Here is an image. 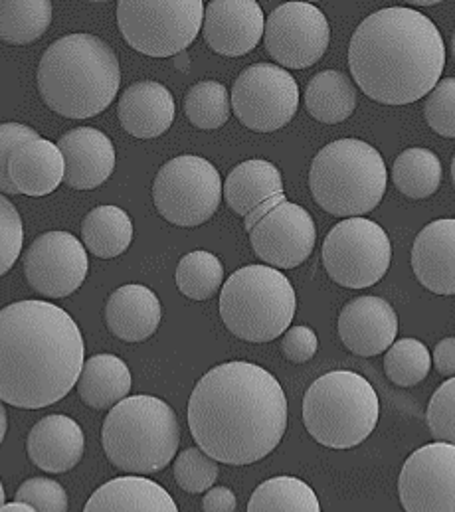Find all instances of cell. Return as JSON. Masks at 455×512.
Returning a JSON list of instances; mask_svg holds the SVG:
<instances>
[{"instance_id":"9c48e42d","label":"cell","mask_w":455,"mask_h":512,"mask_svg":"<svg viewBox=\"0 0 455 512\" xmlns=\"http://www.w3.org/2000/svg\"><path fill=\"white\" fill-rule=\"evenodd\" d=\"M204 22L200 0H121L117 24L125 42L139 54L169 58L184 52Z\"/></svg>"},{"instance_id":"c3c4849f","label":"cell","mask_w":455,"mask_h":512,"mask_svg":"<svg viewBox=\"0 0 455 512\" xmlns=\"http://www.w3.org/2000/svg\"><path fill=\"white\" fill-rule=\"evenodd\" d=\"M452 180H454V186H455V155H454V161H452Z\"/></svg>"},{"instance_id":"5b68a950","label":"cell","mask_w":455,"mask_h":512,"mask_svg":"<svg viewBox=\"0 0 455 512\" xmlns=\"http://www.w3.org/2000/svg\"><path fill=\"white\" fill-rule=\"evenodd\" d=\"M101 443L107 459L129 475L163 471L181 443V426L173 408L155 396L125 398L103 422Z\"/></svg>"},{"instance_id":"f35d334b","label":"cell","mask_w":455,"mask_h":512,"mask_svg":"<svg viewBox=\"0 0 455 512\" xmlns=\"http://www.w3.org/2000/svg\"><path fill=\"white\" fill-rule=\"evenodd\" d=\"M16 501L26 503L36 512H68L66 489L52 479L32 477L16 491Z\"/></svg>"},{"instance_id":"8d00e7d4","label":"cell","mask_w":455,"mask_h":512,"mask_svg":"<svg viewBox=\"0 0 455 512\" xmlns=\"http://www.w3.org/2000/svg\"><path fill=\"white\" fill-rule=\"evenodd\" d=\"M426 422L436 441L455 445V378L444 382L432 396Z\"/></svg>"},{"instance_id":"5bb4252c","label":"cell","mask_w":455,"mask_h":512,"mask_svg":"<svg viewBox=\"0 0 455 512\" xmlns=\"http://www.w3.org/2000/svg\"><path fill=\"white\" fill-rule=\"evenodd\" d=\"M398 495L406 512H455V445L416 449L400 471Z\"/></svg>"},{"instance_id":"4dcf8cb0","label":"cell","mask_w":455,"mask_h":512,"mask_svg":"<svg viewBox=\"0 0 455 512\" xmlns=\"http://www.w3.org/2000/svg\"><path fill=\"white\" fill-rule=\"evenodd\" d=\"M392 182L408 198H428L436 194L442 184V163L438 155L428 149H406L392 165Z\"/></svg>"},{"instance_id":"7bdbcfd3","label":"cell","mask_w":455,"mask_h":512,"mask_svg":"<svg viewBox=\"0 0 455 512\" xmlns=\"http://www.w3.org/2000/svg\"><path fill=\"white\" fill-rule=\"evenodd\" d=\"M236 507V495L228 487H212L202 499L204 512H236Z\"/></svg>"},{"instance_id":"f1b7e54d","label":"cell","mask_w":455,"mask_h":512,"mask_svg":"<svg viewBox=\"0 0 455 512\" xmlns=\"http://www.w3.org/2000/svg\"><path fill=\"white\" fill-rule=\"evenodd\" d=\"M84 246L101 259L121 256L133 242V222L117 206H97L82 222Z\"/></svg>"},{"instance_id":"681fc988","label":"cell","mask_w":455,"mask_h":512,"mask_svg":"<svg viewBox=\"0 0 455 512\" xmlns=\"http://www.w3.org/2000/svg\"><path fill=\"white\" fill-rule=\"evenodd\" d=\"M452 54H454V58H455V32H454V36H452Z\"/></svg>"},{"instance_id":"4316f807","label":"cell","mask_w":455,"mask_h":512,"mask_svg":"<svg viewBox=\"0 0 455 512\" xmlns=\"http://www.w3.org/2000/svg\"><path fill=\"white\" fill-rule=\"evenodd\" d=\"M78 392L90 408L109 410L129 396L131 372L119 356L95 354L84 362Z\"/></svg>"},{"instance_id":"b9f144b4","label":"cell","mask_w":455,"mask_h":512,"mask_svg":"<svg viewBox=\"0 0 455 512\" xmlns=\"http://www.w3.org/2000/svg\"><path fill=\"white\" fill-rule=\"evenodd\" d=\"M281 350H283V356L295 364H303V362H309L317 350H319V339L315 335L313 329L309 327H291L283 333V339H281Z\"/></svg>"},{"instance_id":"ee69618b","label":"cell","mask_w":455,"mask_h":512,"mask_svg":"<svg viewBox=\"0 0 455 512\" xmlns=\"http://www.w3.org/2000/svg\"><path fill=\"white\" fill-rule=\"evenodd\" d=\"M434 364L442 376L455 378V337L438 342L434 350Z\"/></svg>"},{"instance_id":"d4e9b609","label":"cell","mask_w":455,"mask_h":512,"mask_svg":"<svg viewBox=\"0 0 455 512\" xmlns=\"http://www.w3.org/2000/svg\"><path fill=\"white\" fill-rule=\"evenodd\" d=\"M222 194L226 204L244 218L260 208H273L285 200L281 172L273 163L262 159L246 161L232 169L224 180Z\"/></svg>"},{"instance_id":"cb8c5ba5","label":"cell","mask_w":455,"mask_h":512,"mask_svg":"<svg viewBox=\"0 0 455 512\" xmlns=\"http://www.w3.org/2000/svg\"><path fill=\"white\" fill-rule=\"evenodd\" d=\"M64 174L62 151L42 137L18 145L8 157V176L18 194L48 196L64 182Z\"/></svg>"},{"instance_id":"8992f818","label":"cell","mask_w":455,"mask_h":512,"mask_svg":"<svg viewBox=\"0 0 455 512\" xmlns=\"http://www.w3.org/2000/svg\"><path fill=\"white\" fill-rule=\"evenodd\" d=\"M388 171L382 155L361 139H339L311 163L309 186L315 202L339 218H364L384 198Z\"/></svg>"},{"instance_id":"277c9868","label":"cell","mask_w":455,"mask_h":512,"mask_svg":"<svg viewBox=\"0 0 455 512\" xmlns=\"http://www.w3.org/2000/svg\"><path fill=\"white\" fill-rule=\"evenodd\" d=\"M42 101L62 117L90 119L105 111L121 86L113 50L93 34L58 38L38 64Z\"/></svg>"},{"instance_id":"ac0fdd59","label":"cell","mask_w":455,"mask_h":512,"mask_svg":"<svg viewBox=\"0 0 455 512\" xmlns=\"http://www.w3.org/2000/svg\"><path fill=\"white\" fill-rule=\"evenodd\" d=\"M398 335V315L392 305L374 295L357 297L339 315V337L343 344L364 358L386 352Z\"/></svg>"},{"instance_id":"1f68e13d","label":"cell","mask_w":455,"mask_h":512,"mask_svg":"<svg viewBox=\"0 0 455 512\" xmlns=\"http://www.w3.org/2000/svg\"><path fill=\"white\" fill-rule=\"evenodd\" d=\"M248 512H321L315 491L297 477H273L252 495Z\"/></svg>"},{"instance_id":"7a4b0ae2","label":"cell","mask_w":455,"mask_h":512,"mask_svg":"<svg viewBox=\"0 0 455 512\" xmlns=\"http://www.w3.org/2000/svg\"><path fill=\"white\" fill-rule=\"evenodd\" d=\"M84 362L82 331L58 305L30 299L0 309V402L52 406L70 394Z\"/></svg>"},{"instance_id":"ffe728a7","label":"cell","mask_w":455,"mask_h":512,"mask_svg":"<svg viewBox=\"0 0 455 512\" xmlns=\"http://www.w3.org/2000/svg\"><path fill=\"white\" fill-rule=\"evenodd\" d=\"M412 269L436 295H455V218L430 222L412 246Z\"/></svg>"},{"instance_id":"836d02e7","label":"cell","mask_w":455,"mask_h":512,"mask_svg":"<svg viewBox=\"0 0 455 512\" xmlns=\"http://www.w3.org/2000/svg\"><path fill=\"white\" fill-rule=\"evenodd\" d=\"M184 113L198 129H220L230 119V93L220 82H198L186 91Z\"/></svg>"},{"instance_id":"74e56055","label":"cell","mask_w":455,"mask_h":512,"mask_svg":"<svg viewBox=\"0 0 455 512\" xmlns=\"http://www.w3.org/2000/svg\"><path fill=\"white\" fill-rule=\"evenodd\" d=\"M424 113L438 135L455 139V78H446L430 91Z\"/></svg>"},{"instance_id":"8fae6325","label":"cell","mask_w":455,"mask_h":512,"mask_svg":"<svg viewBox=\"0 0 455 512\" xmlns=\"http://www.w3.org/2000/svg\"><path fill=\"white\" fill-rule=\"evenodd\" d=\"M392 261V244L384 228L368 218L339 222L323 242V265L329 277L349 289L376 285Z\"/></svg>"},{"instance_id":"83f0119b","label":"cell","mask_w":455,"mask_h":512,"mask_svg":"<svg viewBox=\"0 0 455 512\" xmlns=\"http://www.w3.org/2000/svg\"><path fill=\"white\" fill-rule=\"evenodd\" d=\"M305 107L321 123H343L355 113L357 89L349 76L339 70L319 72L305 89Z\"/></svg>"},{"instance_id":"d6986e66","label":"cell","mask_w":455,"mask_h":512,"mask_svg":"<svg viewBox=\"0 0 455 512\" xmlns=\"http://www.w3.org/2000/svg\"><path fill=\"white\" fill-rule=\"evenodd\" d=\"M58 149L66 163L64 182L70 188H97L115 169V147L99 129L78 127L60 137Z\"/></svg>"},{"instance_id":"44dd1931","label":"cell","mask_w":455,"mask_h":512,"mask_svg":"<svg viewBox=\"0 0 455 512\" xmlns=\"http://www.w3.org/2000/svg\"><path fill=\"white\" fill-rule=\"evenodd\" d=\"M26 449L32 463L42 471L66 473L82 461L86 437L74 418L54 414L30 429Z\"/></svg>"},{"instance_id":"52a82bcc","label":"cell","mask_w":455,"mask_h":512,"mask_svg":"<svg viewBox=\"0 0 455 512\" xmlns=\"http://www.w3.org/2000/svg\"><path fill=\"white\" fill-rule=\"evenodd\" d=\"M378 418L376 390L351 370H333L317 378L303 398V424L317 443L331 449L361 445Z\"/></svg>"},{"instance_id":"484cf974","label":"cell","mask_w":455,"mask_h":512,"mask_svg":"<svg viewBox=\"0 0 455 512\" xmlns=\"http://www.w3.org/2000/svg\"><path fill=\"white\" fill-rule=\"evenodd\" d=\"M84 512H179V507L159 483L129 475L101 485Z\"/></svg>"},{"instance_id":"7dc6e473","label":"cell","mask_w":455,"mask_h":512,"mask_svg":"<svg viewBox=\"0 0 455 512\" xmlns=\"http://www.w3.org/2000/svg\"><path fill=\"white\" fill-rule=\"evenodd\" d=\"M4 505V487H2V483H0V507Z\"/></svg>"},{"instance_id":"ba28073f","label":"cell","mask_w":455,"mask_h":512,"mask_svg":"<svg viewBox=\"0 0 455 512\" xmlns=\"http://www.w3.org/2000/svg\"><path fill=\"white\" fill-rule=\"evenodd\" d=\"M295 309L291 281L270 265H246L234 271L220 293V317L242 341L270 342L281 337Z\"/></svg>"},{"instance_id":"7402d4cb","label":"cell","mask_w":455,"mask_h":512,"mask_svg":"<svg viewBox=\"0 0 455 512\" xmlns=\"http://www.w3.org/2000/svg\"><path fill=\"white\" fill-rule=\"evenodd\" d=\"M117 113L129 135L137 139H155L171 129L177 105L169 87L159 82H139L123 91Z\"/></svg>"},{"instance_id":"f546056e","label":"cell","mask_w":455,"mask_h":512,"mask_svg":"<svg viewBox=\"0 0 455 512\" xmlns=\"http://www.w3.org/2000/svg\"><path fill=\"white\" fill-rule=\"evenodd\" d=\"M52 22L50 0H0V40L24 46L46 34Z\"/></svg>"},{"instance_id":"d6a6232c","label":"cell","mask_w":455,"mask_h":512,"mask_svg":"<svg viewBox=\"0 0 455 512\" xmlns=\"http://www.w3.org/2000/svg\"><path fill=\"white\" fill-rule=\"evenodd\" d=\"M175 277L184 297L192 301H206L220 291L224 281V265L214 254L196 250L182 257Z\"/></svg>"},{"instance_id":"e575fe53","label":"cell","mask_w":455,"mask_h":512,"mask_svg":"<svg viewBox=\"0 0 455 512\" xmlns=\"http://www.w3.org/2000/svg\"><path fill=\"white\" fill-rule=\"evenodd\" d=\"M432 368V354L418 339L396 341L384 356V370L392 384L412 388L420 384Z\"/></svg>"},{"instance_id":"7c38bea8","label":"cell","mask_w":455,"mask_h":512,"mask_svg":"<svg viewBox=\"0 0 455 512\" xmlns=\"http://www.w3.org/2000/svg\"><path fill=\"white\" fill-rule=\"evenodd\" d=\"M230 103L242 125L258 133H273L295 117L299 87L287 70L262 62L238 76Z\"/></svg>"},{"instance_id":"603a6c76","label":"cell","mask_w":455,"mask_h":512,"mask_svg":"<svg viewBox=\"0 0 455 512\" xmlns=\"http://www.w3.org/2000/svg\"><path fill=\"white\" fill-rule=\"evenodd\" d=\"M161 301L145 285H123L115 289L105 305L107 329L121 341L143 342L161 325Z\"/></svg>"},{"instance_id":"d590c367","label":"cell","mask_w":455,"mask_h":512,"mask_svg":"<svg viewBox=\"0 0 455 512\" xmlns=\"http://www.w3.org/2000/svg\"><path fill=\"white\" fill-rule=\"evenodd\" d=\"M218 461L208 457L200 447H188L175 461V481L186 493H206L218 479Z\"/></svg>"},{"instance_id":"f6af8a7d","label":"cell","mask_w":455,"mask_h":512,"mask_svg":"<svg viewBox=\"0 0 455 512\" xmlns=\"http://www.w3.org/2000/svg\"><path fill=\"white\" fill-rule=\"evenodd\" d=\"M0 512H36V509H32V507L26 505V503L14 501V503H10V505H2Z\"/></svg>"},{"instance_id":"4fadbf2b","label":"cell","mask_w":455,"mask_h":512,"mask_svg":"<svg viewBox=\"0 0 455 512\" xmlns=\"http://www.w3.org/2000/svg\"><path fill=\"white\" fill-rule=\"evenodd\" d=\"M266 50L289 70L315 66L329 48L331 26L321 8L309 2H285L266 20Z\"/></svg>"},{"instance_id":"6da1fadb","label":"cell","mask_w":455,"mask_h":512,"mask_svg":"<svg viewBox=\"0 0 455 512\" xmlns=\"http://www.w3.org/2000/svg\"><path fill=\"white\" fill-rule=\"evenodd\" d=\"M188 427L214 461L250 465L279 445L287 429V398L266 368L234 360L208 370L188 402Z\"/></svg>"},{"instance_id":"2e32d148","label":"cell","mask_w":455,"mask_h":512,"mask_svg":"<svg viewBox=\"0 0 455 512\" xmlns=\"http://www.w3.org/2000/svg\"><path fill=\"white\" fill-rule=\"evenodd\" d=\"M256 256L273 269H293L311 256L317 228L299 204L283 200L248 232Z\"/></svg>"},{"instance_id":"bcb514c9","label":"cell","mask_w":455,"mask_h":512,"mask_svg":"<svg viewBox=\"0 0 455 512\" xmlns=\"http://www.w3.org/2000/svg\"><path fill=\"white\" fill-rule=\"evenodd\" d=\"M6 429H8V420H6V410L0 402V443L4 441V435H6Z\"/></svg>"},{"instance_id":"30bf717a","label":"cell","mask_w":455,"mask_h":512,"mask_svg":"<svg viewBox=\"0 0 455 512\" xmlns=\"http://www.w3.org/2000/svg\"><path fill=\"white\" fill-rule=\"evenodd\" d=\"M153 202L167 222L196 228L208 222L222 202L220 172L202 157H175L157 172Z\"/></svg>"},{"instance_id":"ab89813d","label":"cell","mask_w":455,"mask_h":512,"mask_svg":"<svg viewBox=\"0 0 455 512\" xmlns=\"http://www.w3.org/2000/svg\"><path fill=\"white\" fill-rule=\"evenodd\" d=\"M24 228L14 204L0 194V277L6 275L22 252Z\"/></svg>"},{"instance_id":"60d3db41","label":"cell","mask_w":455,"mask_h":512,"mask_svg":"<svg viewBox=\"0 0 455 512\" xmlns=\"http://www.w3.org/2000/svg\"><path fill=\"white\" fill-rule=\"evenodd\" d=\"M40 137L32 127L22 123H2L0 125V194H18L8 176V157L10 153L26 143Z\"/></svg>"},{"instance_id":"9a60e30c","label":"cell","mask_w":455,"mask_h":512,"mask_svg":"<svg viewBox=\"0 0 455 512\" xmlns=\"http://www.w3.org/2000/svg\"><path fill=\"white\" fill-rule=\"evenodd\" d=\"M90 271L86 246L70 232H46L38 236L24 256V275L34 291L50 299H62L82 287Z\"/></svg>"},{"instance_id":"e0dca14e","label":"cell","mask_w":455,"mask_h":512,"mask_svg":"<svg viewBox=\"0 0 455 512\" xmlns=\"http://www.w3.org/2000/svg\"><path fill=\"white\" fill-rule=\"evenodd\" d=\"M202 30L216 54L246 56L264 38V10L254 0H212L204 8Z\"/></svg>"},{"instance_id":"3957f363","label":"cell","mask_w":455,"mask_h":512,"mask_svg":"<svg viewBox=\"0 0 455 512\" xmlns=\"http://www.w3.org/2000/svg\"><path fill=\"white\" fill-rule=\"evenodd\" d=\"M446 44L438 26L408 6L364 18L349 44V68L364 95L382 105H408L440 84Z\"/></svg>"}]
</instances>
